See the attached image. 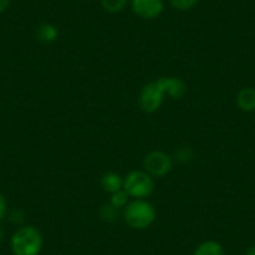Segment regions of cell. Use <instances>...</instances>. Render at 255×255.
Returning <instances> with one entry per match:
<instances>
[{"label": "cell", "instance_id": "8", "mask_svg": "<svg viewBox=\"0 0 255 255\" xmlns=\"http://www.w3.org/2000/svg\"><path fill=\"white\" fill-rule=\"evenodd\" d=\"M238 107L243 112H254L255 110V89L254 88H244L238 94Z\"/></svg>", "mask_w": 255, "mask_h": 255}, {"label": "cell", "instance_id": "13", "mask_svg": "<svg viewBox=\"0 0 255 255\" xmlns=\"http://www.w3.org/2000/svg\"><path fill=\"white\" fill-rule=\"evenodd\" d=\"M130 195L128 194L124 189H120V190L115 191L112 194V199H110V204L114 205L115 208H123L128 204V200H129Z\"/></svg>", "mask_w": 255, "mask_h": 255}, {"label": "cell", "instance_id": "17", "mask_svg": "<svg viewBox=\"0 0 255 255\" xmlns=\"http://www.w3.org/2000/svg\"><path fill=\"white\" fill-rule=\"evenodd\" d=\"M10 222L14 224H21L24 222V214L21 210H15L10 214Z\"/></svg>", "mask_w": 255, "mask_h": 255}, {"label": "cell", "instance_id": "2", "mask_svg": "<svg viewBox=\"0 0 255 255\" xmlns=\"http://www.w3.org/2000/svg\"><path fill=\"white\" fill-rule=\"evenodd\" d=\"M125 222L133 229L143 230L153 224L155 220V209L145 200H135L127 205L124 213Z\"/></svg>", "mask_w": 255, "mask_h": 255}, {"label": "cell", "instance_id": "21", "mask_svg": "<svg viewBox=\"0 0 255 255\" xmlns=\"http://www.w3.org/2000/svg\"><path fill=\"white\" fill-rule=\"evenodd\" d=\"M3 237H4V232L0 229V243H1V240H3Z\"/></svg>", "mask_w": 255, "mask_h": 255}, {"label": "cell", "instance_id": "18", "mask_svg": "<svg viewBox=\"0 0 255 255\" xmlns=\"http://www.w3.org/2000/svg\"><path fill=\"white\" fill-rule=\"evenodd\" d=\"M6 214V200L3 195L0 194V220L3 219Z\"/></svg>", "mask_w": 255, "mask_h": 255}, {"label": "cell", "instance_id": "20", "mask_svg": "<svg viewBox=\"0 0 255 255\" xmlns=\"http://www.w3.org/2000/svg\"><path fill=\"white\" fill-rule=\"evenodd\" d=\"M245 255H255V245H253V247H250L249 249L245 252Z\"/></svg>", "mask_w": 255, "mask_h": 255}, {"label": "cell", "instance_id": "7", "mask_svg": "<svg viewBox=\"0 0 255 255\" xmlns=\"http://www.w3.org/2000/svg\"><path fill=\"white\" fill-rule=\"evenodd\" d=\"M159 82L161 83L166 94L170 95L173 99H180V98H183L184 95H185L186 85L185 83L181 79H179V78L163 77L159 78Z\"/></svg>", "mask_w": 255, "mask_h": 255}, {"label": "cell", "instance_id": "11", "mask_svg": "<svg viewBox=\"0 0 255 255\" xmlns=\"http://www.w3.org/2000/svg\"><path fill=\"white\" fill-rule=\"evenodd\" d=\"M194 255H225L224 248L218 242H204L197 248Z\"/></svg>", "mask_w": 255, "mask_h": 255}, {"label": "cell", "instance_id": "9", "mask_svg": "<svg viewBox=\"0 0 255 255\" xmlns=\"http://www.w3.org/2000/svg\"><path fill=\"white\" fill-rule=\"evenodd\" d=\"M123 183H124V180L117 173H107L102 178V188L104 189V191L110 193V194L123 189Z\"/></svg>", "mask_w": 255, "mask_h": 255}, {"label": "cell", "instance_id": "4", "mask_svg": "<svg viewBox=\"0 0 255 255\" xmlns=\"http://www.w3.org/2000/svg\"><path fill=\"white\" fill-rule=\"evenodd\" d=\"M164 94H166L161 83L158 80L144 85L139 95V104L145 113H154L160 108L164 100Z\"/></svg>", "mask_w": 255, "mask_h": 255}, {"label": "cell", "instance_id": "16", "mask_svg": "<svg viewBox=\"0 0 255 255\" xmlns=\"http://www.w3.org/2000/svg\"><path fill=\"white\" fill-rule=\"evenodd\" d=\"M193 151L190 150L189 148L186 146H183V148H179L178 150L175 151V158L176 160L180 161V163H188L193 159Z\"/></svg>", "mask_w": 255, "mask_h": 255}, {"label": "cell", "instance_id": "19", "mask_svg": "<svg viewBox=\"0 0 255 255\" xmlns=\"http://www.w3.org/2000/svg\"><path fill=\"white\" fill-rule=\"evenodd\" d=\"M9 4H10V0H0V13H3L8 9Z\"/></svg>", "mask_w": 255, "mask_h": 255}, {"label": "cell", "instance_id": "12", "mask_svg": "<svg viewBox=\"0 0 255 255\" xmlns=\"http://www.w3.org/2000/svg\"><path fill=\"white\" fill-rule=\"evenodd\" d=\"M128 0H102V5L108 13H119L127 6Z\"/></svg>", "mask_w": 255, "mask_h": 255}, {"label": "cell", "instance_id": "5", "mask_svg": "<svg viewBox=\"0 0 255 255\" xmlns=\"http://www.w3.org/2000/svg\"><path fill=\"white\" fill-rule=\"evenodd\" d=\"M144 169L150 176H165L173 168V160L163 151H151L144 158Z\"/></svg>", "mask_w": 255, "mask_h": 255}, {"label": "cell", "instance_id": "10", "mask_svg": "<svg viewBox=\"0 0 255 255\" xmlns=\"http://www.w3.org/2000/svg\"><path fill=\"white\" fill-rule=\"evenodd\" d=\"M36 36L41 43H51L58 38V28L53 24L44 23L36 30Z\"/></svg>", "mask_w": 255, "mask_h": 255}, {"label": "cell", "instance_id": "6", "mask_svg": "<svg viewBox=\"0 0 255 255\" xmlns=\"http://www.w3.org/2000/svg\"><path fill=\"white\" fill-rule=\"evenodd\" d=\"M134 13L143 19H154L163 11V0H133Z\"/></svg>", "mask_w": 255, "mask_h": 255}, {"label": "cell", "instance_id": "3", "mask_svg": "<svg viewBox=\"0 0 255 255\" xmlns=\"http://www.w3.org/2000/svg\"><path fill=\"white\" fill-rule=\"evenodd\" d=\"M123 189L134 198H145L154 190L153 178L146 171L134 170L128 174L123 183Z\"/></svg>", "mask_w": 255, "mask_h": 255}, {"label": "cell", "instance_id": "14", "mask_svg": "<svg viewBox=\"0 0 255 255\" xmlns=\"http://www.w3.org/2000/svg\"><path fill=\"white\" fill-rule=\"evenodd\" d=\"M99 214L104 222L113 223L117 220L118 215H119V212H118V208H115L114 205L107 204V205H104V207H102Z\"/></svg>", "mask_w": 255, "mask_h": 255}, {"label": "cell", "instance_id": "1", "mask_svg": "<svg viewBox=\"0 0 255 255\" xmlns=\"http://www.w3.org/2000/svg\"><path fill=\"white\" fill-rule=\"evenodd\" d=\"M43 248V235L35 227H23L11 238L14 255H38Z\"/></svg>", "mask_w": 255, "mask_h": 255}, {"label": "cell", "instance_id": "15", "mask_svg": "<svg viewBox=\"0 0 255 255\" xmlns=\"http://www.w3.org/2000/svg\"><path fill=\"white\" fill-rule=\"evenodd\" d=\"M199 0H170V4L178 10H189V9L194 8Z\"/></svg>", "mask_w": 255, "mask_h": 255}]
</instances>
